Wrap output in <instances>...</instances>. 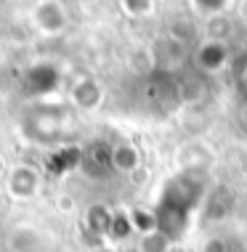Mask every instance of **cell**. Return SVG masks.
<instances>
[{"label": "cell", "instance_id": "obj_1", "mask_svg": "<svg viewBox=\"0 0 247 252\" xmlns=\"http://www.w3.org/2000/svg\"><path fill=\"white\" fill-rule=\"evenodd\" d=\"M205 202V178L194 170L176 175L173 181L165 183L160 202L154 207V220L157 231L162 236H168L170 242H178L189 228L191 215L197 213V207Z\"/></svg>", "mask_w": 247, "mask_h": 252}, {"label": "cell", "instance_id": "obj_2", "mask_svg": "<svg viewBox=\"0 0 247 252\" xmlns=\"http://www.w3.org/2000/svg\"><path fill=\"white\" fill-rule=\"evenodd\" d=\"M32 16H35V24L43 35H59L67 27V11L59 0H40Z\"/></svg>", "mask_w": 247, "mask_h": 252}, {"label": "cell", "instance_id": "obj_3", "mask_svg": "<svg viewBox=\"0 0 247 252\" xmlns=\"http://www.w3.org/2000/svg\"><path fill=\"white\" fill-rule=\"evenodd\" d=\"M194 64L200 72H208V74L221 72L229 64V48H226V43H221V40H205L194 53Z\"/></svg>", "mask_w": 247, "mask_h": 252}, {"label": "cell", "instance_id": "obj_4", "mask_svg": "<svg viewBox=\"0 0 247 252\" xmlns=\"http://www.w3.org/2000/svg\"><path fill=\"white\" fill-rule=\"evenodd\" d=\"M37 186H40V175H37L35 167L19 165L8 173V191L16 196V199H30V196H35Z\"/></svg>", "mask_w": 247, "mask_h": 252}, {"label": "cell", "instance_id": "obj_5", "mask_svg": "<svg viewBox=\"0 0 247 252\" xmlns=\"http://www.w3.org/2000/svg\"><path fill=\"white\" fill-rule=\"evenodd\" d=\"M70 96H72V101H74V104H77L80 109L91 112V109L101 106L104 91H101V85L96 83L93 77H80V80H74V85H72Z\"/></svg>", "mask_w": 247, "mask_h": 252}, {"label": "cell", "instance_id": "obj_6", "mask_svg": "<svg viewBox=\"0 0 247 252\" xmlns=\"http://www.w3.org/2000/svg\"><path fill=\"white\" fill-rule=\"evenodd\" d=\"M82 165L93 175H106L112 170V146L109 144H93L82 157Z\"/></svg>", "mask_w": 247, "mask_h": 252}, {"label": "cell", "instance_id": "obj_7", "mask_svg": "<svg viewBox=\"0 0 247 252\" xmlns=\"http://www.w3.org/2000/svg\"><path fill=\"white\" fill-rule=\"evenodd\" d=\"M139 165H141V157L133 144H114L112 146V170H117V173H133Z\"/></svg>", "mask_w": 247, "mask_h": 252}, {"label": "cell", "instance_id": "obj_8", "mask_svg": "<svg viewBox=\"0 0 247 252\" xmlns=\"http://www.w3.org/2000/svg\"><path fill=\"white\" fill-rule=\"evenodd\" d=\"M112 218H114V213L109 207H104V204H93V207H88V213H85V226L96 236H109Z\"/></svg>", "mask_w": 247, "mask_h": 252}, {"label": "cell", "instance_id": "obj_9", "mask_svg": "<svg viewBox=\"0 0 247 252\" xmlns=\"http://www.w3.org/2000/svg\"><path fill=\"white\" fill-rule=\"evenodd\" d=\"M170 244H173V242H170L168 236H162L160 231H152V234H143V236H141L139 250H141V252H168Z\"/></svg>", "mask_w": 247, "mask_h": 252}, {"label": "cell", "instance_id": "obj_10", "mask_svg": "<svg viewBox=\"0 0 247 252\" xmlns=\"http://www.w3.org/2000/svg\"><path fill=\"white\" fill-rule=\"evenodd\" d=\"M11 247L13 252H35V234H32V228H16L11 234Z\"/></svg>", "mask_w": 247, "mask_h": 252}, {"label": "cell", "instance_id": "obj_11", "mask_svg": "<svg viewBox=\"0 0 247 252\" xmlns=\"http://www.w3.org/2000/svg\"><path fill=\"white\" fill-rule=\"evenodd\" d=\"M231 32V24L229 19L223 16V13H218V16H208V40H226V35Z\"/></svg>", "mask_w": 247, "mask_h": 252}, {"label": "cell", "instance_id": "obj_12", "mask_svg": "<svg viewBox=\"0 0 247 252\" xmlns=\"http://www.w3.org/2000/svg\"><path fill=\"white\" fill-rule=\"evenodd\" d=\"M130 231H133L130 213H114V218H112V228H109V236H112V239H117V242H122V239H128Z\"/></svg>", "mask_w": 247, "mask_h": 252}, {"label": "cell", "instance_id": "obj_13", "mask_svg": "<svg viewBox=\"0 0 247 252\" xmlns=\"http://www.w3.org/2000/svg\"><path fill=\"white\" fill-rule=\"evenodd\" d=\"M120 5H122V11H125L128 16L141 19V16H146V13H152L154 0H120Z\"/></svg>", "mask_w": 247, "mask_h": 252}, {"label": "cell", "instance_id": "obj_14", "mask_svg": "<svg viewBox=\"0 0 247 252\" xmlns=\"http://www.w3.org/2000/svg\"><path fill=\"white\" fill-rule=\"evenodd\" d=\"M194 3V8L205 13V16H218V13L226 11V5H229V0H191Z\"/></svg>", "mask_w": 247, "mask_h": 252}, {"label": "cell", "instance_id": "obj_15", "mask_svg": "<svg viewBox=\"0 0 247 252\" xmlns=\"http://www.w3.org/2000/svg\"><path fill=\"white\" fill-rule=\"evenodd\" d=\"M239 83H242V88H247V59L242 64V72H239Z\"/></svg>", "mask_w": 247, "mask_h": 252}, {"label": "cell", "instance_id": "obj_16", "mask_svg": "<svg viewBox=\"0 0 247 252\" xmlns=\"http://www.w3.org/2000/svg\"><path fill=\"white\" fill-rule=\"evenodd\" d=\"M3 175H5V157L0 154V178H3Z\"/></svg>", "mask_w": 247, "mask_h": 252}, {"label": "cell", "instance_id": "obj_17", "mask_svg": "<svg viewBox=\"0 0 247 252\" xmlns=\"http://www.w3.org/2000/svg\"><path fill=\"white\" fill-rule=\"evenodd\" d=\"M242 122H245V127H247V106H245V112H242Z\"/></svg>", "mask_w": 247, "mask_h": 252}, {"label": "cell", "instance_id": "obj_18", "mask_svg": "<svg viewBox=\"0 0 247 252\" xmlns=\"http://www.w3.org/2000/svg\"><path fill=\"white\" fill-rule=\"evenodd\" d=\"M0 207H3V194H0Z\"/></svg>", "mask_w": 247, "mask_h": 252}]
</instances>
